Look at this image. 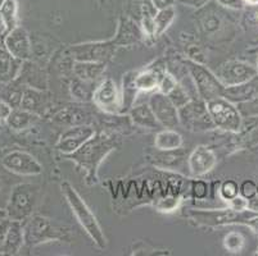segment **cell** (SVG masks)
Here are the masks:
<instances>
[{"label":"cell","mask_w":258,"mask_h":256,"mask_svg":"<svg viewBox=\"0 0 258 256\" xmlns=\"http://www.w3.org/2000/svg\"><path fill=\"white\" fill-rule=\"evenodd\" d=\"M117 146H118V142L114 137L103 132L95 133L77 151L67 155V159L74 161L79 168L85 172L88 185H95L99 180L98 172H99L100 164L113 150H116Z\"/></svg>","instance_id":"obj_1"},{"label":"cell","mask_w":258,"mask_h":256,"mask_svg":"<svg viewBox=\"0 0 258 256\" xmlns=\"http://www.w3.org/2000/svg\"><path fill=\"white\" fill-rule=\"evenodd\" d=\"M185 217L202 227H224V225L241 224L249 227L252 232L258 228V213L245 209L234 210L226 209H189L185 211Z\"/></svg>","instance_id":"obj_2"},{"label":"cell","mask_w":258,"mask_h":256,"mask_svg":"<svg viewBox=\"0 0 258 256\" xmlns=\"http://www.w3.org/2000/svg\"><path fill=\"white\" fill-rule=\"evenodd\" d=\"M23 233L25 246L27 247H35L53 241L71 242L72 239V232L69 225L39 214L31 215L23 222Z\"/></svg>","instance_id":"obj_3"},{"label":"cell","mask_w":258,"mask_h":256,"mask_svg":"<svg viewBox=\"0 0 258 256\" xmlns=\"http://www.w3.org/2000/svg\"><path fill=\"white\" fill-rule=\"evenodd\" d=\"M60 190H62V194L64 196L66 201L71 208L72 213L76 217L77 222L80 223V225L83 227L84 231L86 232L90 239L93 241L95 245L99 248L104 250L107 247V237H105L104 232H103L102 227H100L99 222H98L97 217L93 213L89 205L86 204V201L84 200L83 197L80 196L79 192L75 190V187L72 186L71 183L64 181V182L60 185Z\"/></svg>","instance_id":"obj_4"},{"label":"cell","mask_w":258,"mask_h":256,"mask_svg":"<svg viewBox=\"0 0 258 256\" xmlns=\"http://www.w3.org/2000/svg\"><path fill=\"white\" fill-rule=\"evenodd\" d=\"M41 190L35 183H20L12 189L8 204H7V217L11 220L26 222L34 215L40 201Z\"/></svg>","instance_id":"obj_5"},{"label":"cell","mask_w":258,"mask_h":256,"mask_svg":"<svg viewBox=\"0 0 258 256\" xmlns=\"http://www.w3.org/2000/svg\"><path fill=\"white\" fill-rule=\"evenodd\" d=\"M185 65L202 100L207 103L213 99L224 96L225 86L220 81L219 77L216 76L212 70L208 69L205 64L187 59L185 60Z\"/></svg>","instance_id":"obj_6"},{"label":"cell","mask_w":258,"mask_h":256,"mask_svg":"<svg viewBox=\"0 0 258 256\" xmlns=\"http://www.w3.org/2000/svg\"><path fill=\"white\" fill-rule=\"evenodd\" d=\"M207 109L216 128L231 133H238L241 130L243 116L234 103L225 98H217L207 102Z\"/></svg>","instance_id":"obj_7"},{"label":"cell","mask_w":258,"mask_h":256,"mask_svg":"<svg viewBox=\"0 0 258 256\" xmlns=\"http://www.w3.org/2000/svg\"><path fill=\"white\" fill-rule=\"evenodd\" d=\"M180 124L190 131H206L216 128L207 109V103L201 98L193 99L179 109Z\"/></svg>","instance_id":"obj_8"},{"label":"cell","mask_w":258,"mask_h":256,"mask_svg":"<svg viewBox=\"0 0 258 256\" xmlns=\"http://www.w3.org/2000/svg\"><path fill=\"white\" fill-rule=\"evenodd\" d=\"M118 46L114 44L113 39L107 41H90L77 44L70 48L74 60L81 62H103L108 63L116 54Z\"/></svg>","instance_id":"obj_9"},{"label":"cell","mask_w":258,"mask_h":256,"mask_svg":"<svg viewBox=\"0 0 258 256\" xmlns=\"http://www.w3.org/2000/svg\"><path fill=\"white\" fill-rule=\"evenodd\" d=\"M91 100L102 112L107 113V114L123 113L122 93L116 82L109 77L102 79L97 88L94 89Z\"/></svg>","instance_id":"obj_10"},{"label":"cell","mask_w":258,"mask_h":256,"mask_svg":"<svg viewBox=\"0 0 258 256\" xmlns=\"http://www.w3.org/2000/svg\"><path fill=\"white\" fill-rule=\"evenodd\" d=\"M216 76L224 86H234V84L244 83L258 76L257 68L241 60H229L222 63L217 69Z\"/></svg>","instance_id":"obj_11"},{"label":"cell","mask_w":258,"mask_h":256,"mask_svg":"<svg viewBox=\"0 0 258 256\" xmlns=\"http://www.w3.org/2000/svg\"><path fill=\"white\" fill-rule=\"evenodd\" d=\"M148 103L151 105L157 121L163 128L175 130L176 127L180 126L179 109L173 105V103L171 102L167 95L156 91V93L152 94Z\"/></svg>","instance_id":"obj_12"},{"label":"cell","mask_w":258,"mask_h":256,"mask_svg":"<svg viewBox=\"0 0 258 256\" xmlns=\"http://www.w3.org/2000/svg\"><path fill=\"white\" fill-rule=\"evenodd\" d=\"M2 164L9 172L20 176H39L43 173V166L31 154L21 150L9 152L2 159Z\"/></svg>","instance_id":"obj_13"},{"label":"cell","mask_w":258,"mask_h":256,"mask_svg":"<svg viewBox=\"0 0 258 256\" xmlns=\"http://www.w3.org/2000/svg\"><path fill=\"white\" fill-rule=\"evenodd\" d=\"M95 133V130L90 126H74L60 135L55 147L58 151L67 156L77 151Z\"/></svg>","instance_id":"obj_14"},{"label":"cell","mask_w":258,"mask_h":256,"mask_svg":"<svg viewBox=\"0 0 258 256\" xmlns=\"http://www.w3.org/2000/svg\"><path fill=\"white\" fill-rule=\"evenodd\" d=\"M217 164L216 154L205 145H199L187 158V168L193 177H202L212 172Z\"/></svg>","instance_id":"obj_15"},{"label":"cell","mask_w":258,"mask_h":256,"mask_svg":"<svg viewBox=\"0 0 258 256\" xmlns=\"http://www.w3.org/2000/svg\"><path fill=\"white\" fill-rule=\"evenodd\" d=\"M4 46L12 55L20 60L30 59L32 53L31 41L30 36L25 28L17 26L12 31L7 32V36L4 39Z\"/></svg>","instance_id":"obj_16"},{"label":"cell","mask_w":258,"mask_h":256,"mask_svg":"<svg viewBox=\"0 0 258 256\" xmlns=\"http://www.w3.org/2000/svg\"><path fill=\"white\" fill-rule=\"evenodd\" d=\"M165 65L159 64V62L153 65L140 70H134V84L138 93H149V91L158 90V84L161 77L166 72Z\"/></svg>","instance_id":"obj_17"},{"label":"cell","mask_w":258,"mask_h":256,"mask_svg":"<svg viewBox=\"0 0 258 256\" xmlns=\"http://www.w3.org/2000/svg\"><path fill=\"white\" fill-rule=\"evenodd\" d=\"M258 95V76L244 83L225 86L224 96L226 100L234 103L235 105L249 102L254 96Z\"/></svg>","instance_id":"obj_18"},{"label":"cell","mask_w":258,"mask_h":256,"mask_svg":"<svg viewBox=\"0 0 258 256\" xmlns=\"http://www.w3.org/2000/svg\"><path fill=\"white\" fill-rule=\"evenodd\" d=\"M142 36H144L142 28L138 27L128 18H122L118 23V28L113 37V41L118 48H125V46H133L140 42Z\"/></svg>","instance_id":"obj_19"},{"label":"cell","mask_w":258,"mask_h":256,"mask_svg":"<svg viewBox=\"0 0 258 256\" xmlns=\"http://www.w3.org/2000/svg\"><path fill=\"white\" fill-rule=\"evenodd\" d=\"M25 246V233H23V223L18 220H11L6 241L0 250L3 255H17Z\"/></svg>","instance_id":"obj_20"},{"label":"cell","mask_w":258,"mask_h":256,"mask_svg":"<svg viewBox=\"0 0 258 256\" xmlns=\"http://www.w3.org/2000/svg\"><path fill=\"white\" fill-rule=\"evenodd\" d=\"M130 118L133 123L142 128H147V130H157L161 128V124L157 121L156 116H154L153 110H152L149 103H143L139 105H134L130 110H128Z\"/></svg>","instance_id":"obj_21"},{"label":"cell","mask_w":258,"mask_h":256,"mask_svg":"<svg viewBox=\"0 0 258 256\" xmlns=\"http://www.w3.org/2000/svg\"><path fill=\"white\" fill-rule=\"evenodd\" d=\"M105 67H107V63L103 62H81V60H75L74 73L76 78L91 83V82L97 81L104 73Z\"/></svg>","instance_id":"obj_22"},{"label":"cell","mask_w":258,"mask_h":256,"mask_svg":"<svg viewBox=\"0 0 258 256\" xmlns=\"http://www.w3.org/2000/svg\"><path fill=\"white\" fill-rule=\"evenodd\" d=\"M22 60L17 59L8 50L0 48V82L8 83L17 77Z\"/></svg>","instance_id":"obj_23"},{"label":"cell","mask_w":258,"mask_h":256,"mask_svg":"<svg viewBox=\"0 0 258 256\" xmlns=\"http://www.w3.org/2000/svg\"><path fill=\"white\" fill-rule=\"evenodd\" d=\"M46 94L43 91L37 90L34 88L23 89L22 102H21V107L22 109L29 110V112L34 113L36 116L43 113V109L46 105Z\"/></svg>","instance_id":"obj_24"},{"label":"cell","mask_w":258,"mask_h":256,"mask_svg":"<svg viewBox=\"0 0 258 256\" xmlns=\"http://www.w3.org/2000/svg\"><path fill=\"white\" fill-rule=\"evenodd\" d=\"M37 117L39 116L29 112V110L16 108L12 110L6 122L13 131H23L30 128L37 121Z\"/></svg>","instance_id":"obj_25"},{"label":"cell","mask_w":258,"mask_h":256,"mask_svg":"<svg viewBox=\"0 0 258 256\" xmlns=\"http://www.w3.org/2000/svg\"><path fill=\"white\" fill-rule=\"evenodd\" d=\"M154 146L158 150H177L182 146V136L177 131L166 128V130L159 131L154 138Z\"/></svg>","instance_id":"obj_26"},{"label":"cell","mask_w":258,"mask_h":256,"mask_svg":"<svg viewBox=\"0 0 258 256\" xmlns=\"http://www.w3.org/2000/svg\"><path fill=\"white\" fill-rule=\"evenodd\" d=\"M0 17L3 20L7 32L17 27V3H16V0H4L0 7Z\"/></svg>","instance_id":"obj_27"},{"label":"cell","mask_w":258,"mask_h":256,"mask_svg":"<svg viewBox=\"0 0 258 256\" xmlns=\"http://www.w3.org/2000/svg\"><path fill=\"white\" fill-rule=\"evenodd\" d=\"M176 11L173 7H168V8L161 9L157 12L154 16V25H156V34L157 36H161L162 34H165L167 31L172 22L175 21Z\"/></svg>","instance_id":"obj_28"},{"label":"cell","mask_w":258,"mask_h":256,"mask_svg":"<svg viewBox=\"0 0 258 256\" xmlns=\"http://www.w3.org/2000/svg\"><path fill=\"white\" fill-rule=\"evenodd\" d=\"M89 83H90V82H85L83 81V79L79 78L72 81L71 86H70V91H71L72 98L79 100V102H88V100H91L94 90L89 89Z\"/></svg>","instance_id":"obj_29"},{"label":"cell","mask_w":258,"mask_h":256,"mask_svg":"<svg viewBox=\"0 0 258 256\" xmlns=\"http://www.w3.org/2000/svg\"><path fill=\"white\" fill-rule=\"evenodd\" d=\"M244 243H245V239L243 234L239 232H230L224 237V247L230 252H240L244 247Z\"/></svg>","instance_id":"obj_30"},{"label":"cell","mask_w":258,"mask_h":256,"mask_svg":"<svg viewBox=\"0 0 258 256\" xmlns=\"http://www.w3.org/2000/svg\"><path fill=\"white\" fill-rule=\"evenodd\" d=\"M240 195V187L238 186V183L234 180H226L222 182L221 187H220V196L222 200L230 201L231 199Z\"/></svg>","instance_id":"obj_31"},{"label":"cell","mask_w":258,"mask_h":256,"mask_svg":"<svg viewBox=\"0 0 258 256\" xmlns=\"http://www.w3.org/2000/svg\"><path fill=\"white\" fill-rule=\"evenodd\" d=\"M22 95H23V90L22 89H18L17 86L15 88H8L6 91L3 93V95L0 96V98L3 99L4 102L8 103L13 109L16 108L21 107V102H22Z\"/></svg>","instance_id":"obj_32"},{"label":"cell","mask_w":258,"mask_h":256,"mask_svg":"<svg viewBox=\"0 0 258 256\" xmlns=\"http://www.w3.org/2000/svg\"><path fill=\"white\" fill-rule=\"evenodd\" d=\"M177 83H179V81L176 79V77L173 76L172 73H170L168 70H166L165 73H163V76L161 77V81H159L158 84V90L157 91L165 94V95H168V94L177 86Z\"/></svg>","instance_id":"obj_33"},{"label":"cell","mask_w":258,"mask_h":256,"mask_svg":"<svg viewBox=\"0 0 258 256\" xmlns=\"http://www.w3.org/2000/svg\"><path fill=\"white\" fill-rule=\"evenodd\" d=\"M142 31L143 35H144L147 39H156V25H154V16H151V14L144 13L142 18Z\"/></svg>","instance_id":"obj_34"},{"label":"cell","mask_w":258,"mask_h":256,"mask_svg":"<svg viewBox=\"0 0 258 256\" xmlns=\"http://www.w3.org/2000/svg\"><path fill=\"white\" fill-rule=\"evenodd\" d=\"M238 109L243 117H248V118L258 117V95L254 96L249 102L238 104Z\"/></svg>","instance_id":"obj_35"},{"label":"cell","mask_w":258,"mask_h":256,"mask_svg":"<svg viewBox=\"0 0 258 256\" xmlns=\"http://www.w3.org/2000/svg\"><path fill=\"white\" fill-rule=\"evenodd\" d=\"M240 195L243 197H245L247 200L257 196V185L250 180L244 181L240 186Z\"/></svg>","instance_id":"obj_36"},{"label":"cell","mask_w":258,"mask_h":256,"mask_svg":"<svg viewBox=\"0 0 258 256\" xmlns=\"http://www.w3.org/2000/svg\"><path fill=\"white\" fill-rule=\"evenodd\" d=\"M180 200L176 199V197H167V199H163V200L159 201L157 204V209L159 211H165V213H170V211H173L177 205H179Z\"/></svg>","instance_id":"obj_37"},{"label":"cell","mask_w":258,"mask_h":256,"mask_svg":"<svg viewBox=\"0 0 258 256\" xmlns=\"http://www.w3.org/2000/svg\"><path fill=\"white\" fill-rule=\"evenodd\" d=\"M227 206L234 209V210H245V209H248V200L241 195H238L236 197L227 201Z\"/></svg>","instance_id":"obj_38"},{"label":"cell","mask_w":258,"mask_h":256,"mask_svg":"<svg viewBox=\"0 0 258 256\" xmlns=\"http://www.w3.org/2000/svg\"><path fill=\"white\" fill-rule=\"evenodd\" d=\"M193 191H194V196H196L197 199H205V197H207V194H208L207 183L203 182V181H197V182L194 183Z\"/></svg>","instance_id":"obj_39"},{"label":"cell","mask_w":258,"mask_h":256,"mask_svg":"<svg viewBox=\"0 0 258 256\" xmlns=\"http://www.w3.org/2000/svg\"><path fill=\"white\" fill-rule=\"evenodd\" d=\"M187 55H189L190 60L205 64V58H203L205 55H203V53H202V50L198 48V46L196 45L190 46V48L187 49Z\"/></svg>","instance_id":"obj_40"},{"label":"cell","mask_w":258,"mask_h":256,"mask_svg":"<svg viewBox=\"0 0 258 256\" xmlns=\"http://www.w3.org/2000/svg\"><path fill=\"white\" fill-rule=\"evenodd\" d=\"M220 6L226 7L230 9H235V11H240L243 9V7L245 6V2L244 0H216Z\"/></svg>","instance_id":"obj_41"},{"label":"cell","mask_w":258,"mask_h":256,"mask_svg":"<svg viewBox=\"0 0 258 256\" xmlns=\"http://www.w3.org/2000/svg\"><path fill=\"white\" fill-rule=\"evenodd\" d=\"M9 224H11V219L9 218H6V219L0 222V250H2V247L4 245V241H6Z\"/></svg>","instance_id":"obj_42"},{"label":"cell","mask_w":258,"mask_h":256,"mask_svg":"<svg viewBox=\"0 0 258 256\" xmlns=\"http://www.w3.org/2000/svg\"><path fill=\"white\" fill-rule=\"evenodd\" d=\"M12 110H13V108L0 98V121H7Z\"/></svg>","instance_id":"obj_43"},{"label":"cell","mask_w":258,"mask_h":256,"mask_svg":"<svg viewBox=\"0 0 258 256\" xmlns=\"http://www.w3.org/2000/svg\"><path fill=\"white\" fill-rule=\"evenodd\" d=\"M179 3L184 4V6L191 7V8H201V7L206 6L207 3H210L211 0H177Z\"/></svg>","instance_id":"obj_44"},{"label":"cell","mask_w":258,"mask_h":256,"mask_svg":"<svg viewBox=\"0 0 258 256\" xmlns=\"http://www.w3.org/2000/svg\"><path fill=\"white\" fill-rule=\"evenodd\" d=\"M175 2L176 0H152V4L157 11H161V9L168 8V7H173Z\"/></svg>","instance_id":"obj_45"},{"label":"cell","mask_w":258,"mask_h":256,"mask_svg":"<svg viewBox=\"0 0 258 256\" xmlns=\"http://www.w3.org/2000/svg\"><path fill=\"white\" fill-rule=\"evenodd\" d=\"M257 119V123L252 127V131L249 133V140L252 141V145L258 144V117H254Z\"/></svg>","instance_id":"obj_46"},{"label":"cell","mask_w":258,"mask_h":256,"mask_svg":"<svg viewBox=\"0 0 258 256\" xmlns=\"http://www.w3.org/2000/svg\"><path fill=\"white\" fill-rule=\"evenodd\" d=\"M248 209L252 211H255V213H258V195L248 200Z\"/></svg>","instance_id":"obj_47"},{"label":"cell","mask_w":258,"mask_h":256,"mask_svg":"<svg viewBox=\"0 0 258 256\" xmlns=\"http://www.w3.org/2000/svg\"><path fill=\"white\" fill-rule=\"evenodd\" d=\"M6 218H8V217H7L6 209H0V222L6 219Z\"/></svg>","instance_id":"obj_48"},{"label":"cell","mask_w":258,"mask_h":256,"mask_svg":"<svg viewBox=\"0 0 258 256\" xmlns=\"http://www.w3.org/2000/svg\"><path fill=\"white\" fill-rule=\"evenodd\" d=\"M248 6H258V0H244Z\"/></svg>","instance_id":"obj_49"},{"label":"cell","mask_w":258,"mask_h":256,"mask_svg":"<svg viewBox=\"0 0 258 256\" xmlns=\"http://www.w3.org/2000/svg\"><path fill=\"white\" fill-rule=\"evenodd\" d=\"M3 30H6V26H4L3 20H2V17H0V32L3 31Z\"/></svg>","instance_id":"obj_50"},{"label":"cell","mask_w":258,"mask_h":256,"mask_svg":"<svg viewBox=\"0 0 258 256\" xmlns=\"http://www.w3.org/2000/svg\"><path fill=\"white\" fill-rule=\"evenodd\" d=\"M255 68H257V72H258V60H257V67H255Z\"/></svg>","instance_id":"obj_51"},{"label":"cell","mask_w":258,"mask_h":256,"mask_svg":"<svg viewBox=\"0 0 258 256\" xmlns=\"http://www.w3.org/2000/svg\"><path fill=\"white\" fill-rule=\"evenodd\" d=\"M255 255H258V248H257V252H255Z\"/></svg>","instance_id":"obj_52"},{"label":"cell","mask_w":258,"mask_h":256,"mask_svg":"<svg viewBox=\"0 0 258 256\" xmlns=\"http://www.w3.org/2000/svg\"><path fill=\"white\" fill-rule=\"evenodd\" d=\"M257 195H258V185H257Z\"/></svg>","instance_id":"obj_53"},{"label":"cell","mask_w":258,"mask_h":256,"mask_svg":"<svg viewBox=\"0 0 258 256\" xmlns=\"http://www.w3.org/2000/svg\"><path fill=\"white\" fill-rule=\"evenodd\" d=\"M0 189H2V182H0Z\"/></svg>","instance_id":"obj_54"}]
</instances>
